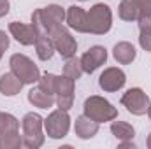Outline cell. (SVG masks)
Returning a JSON list of instances; mask_svg holds the SVG:
<instances>
[{"instance_id":"obj_1","label":"cell","mask_w":151,"mask_h":149,"mask_svg":"<svg viewBox=\"0 0 151 149\" xmlns=\"http://www.w3.org/2000/svg\"><path fill=\"white\" fill-rule=\"evenodd\" d=\"M65 14H67V11H65L62 5L51 4V5H47V7L35 9V11L32 12V25H34V28L37 30L39 35L49 34L55 27L63 25Z\"/></svg>"},{"instance_id":"obj_2","label":"cell","mask_w":151,"mask_h":149,"mask_svg":"<svg viewBox=\"0 0 151 149\" xmlns=\"http://www.w3.org/2000/svg\"><path fill=\"white\" fill-rule=\"evenodd\" d=\"M23 146L28 149H39L44 144V117L37 112H27L21 119Z\"/></svg>"},{"instance_id":"obj_3","label":"cell","mask_w":151,"mask_h":149,"mask_svg":"<svg viewBox=\"0 0 151 149\" xmlns=\"http://www.w3.org/2000/svg\"><path fill=\"white\" fill-rule=\"evenodd\" d=\"M83 114L100 125V123H107V121L116 119L118 117V109L107 98L99 97V95H91L83 104Z\"/></svg>"},{"instance_id":"obj_4","label":"cell","mask_w":151,"mask_h":149,"mask_svg":"<svg viewBox=\"0 0 151 149\" xmlns=\"http://www.w3.org/2000/svg\"><path fill=\"white\" fill-rule=\"evenodd\" d=\"M88 27L93 35H106L113 28V11L107 4H95L88 11Z\"/></svg>"},{"instance_id":"obj_5","label":"cell","mask_w":151,"mask_h":149,"mask_svg":"<svg viewBox=\"0 0 151 149\" xmlns=\"http://www.w3.org/2000/svg\"><path fill=\"white\" fill-rule=\"evenodd\" d=\"M9 67L12 74H16L23 81V84H34L40 77V70L34 63V60H30L27 54H21V53H14L9 58Z\"/></svg>"},{"instance_id":"obj_6","label":"cell","mask_w":151,"mask_h":149,"mask_svg":"<svg viewBox=\"0 0 151 149\" xmlns=\"http://www.w3.org/2000/svg\"><path fill=\"white\" fill-rule=\"evenodd\" d=\"M70 116L69 111H63V109H56L53 111L46 119H44V132L49 139H63L67 137L69 130H70Z\"/></svg>"},{"instance_id":"obj_7","label":"cell","mask_w":151,"mask_h":149,"mask_svg":"<svg viewBox=\"0 0 151 149\" xmlns=\"http://www.w3.org/2000/svg\"><path fill=\"white\" fill-rule=\"evenodd\" d=\"M49 37L55 44V49L56 53L62 56V58H72L76 56V51H77V42L72 37V34L63 27V25H58L55 27L51 32H49Z\"/></svg>"},{"instance_id":"obj_8","label":"cell","mask_w":151,"mask_h":149,"mask_svg":"<svg viewBox=\"0 0 151 149\" xmlns=\"http://www.w3.org/2000/svg\"><path fill=\"white\" fill-rule=\"evenodd\" d=\"M121 105L134 116H144L148 112L151 100L142 88H130L121 95Z\"/></svg>"},{"instance_id":"obj_9","label":"cell","mask_w":151,"mask_h":149,"mask_svg":"<svg viewBox=\"0 0 151 149\" xmlns=\"http://www.w3.org/2000/svg\"><path fill=\"white\" fill-rule=\"evenodd\" d=\"M79 62H81L83 72L93 74L97 69H100L102 65H106V62H107V49L104 46H91L79 58Z\"/></svg>"},{"instance_id":"obj_10","label":"cell","mask_w":151,"mask_h":149,"mask_svg":"<svg viewBox=\"0 0 151 149\" xmlns=\"http://www.w3.org/2000/svg\"><path fill=\"white\" fill-rule=\"evenodd\" d=\"M125 82H127V74L118 67H107L99 77V86L106 93L119 91L125 86Z\"/></svg>"},{"instance_id":"obj_11","label":"cell","mask_w":151,"mask_h":149,"mask_svg":"<svg viewBox=\"0 0 151 149\" xmlns=\"http://www.w3.org/2000/svg\"><path fill=\"white\" fill-rule=\"evenodd\" d=\"M65 23L70 30H76L77 34H90L88 27V11H84L79 5H70L65 14Z\"/></svg>"},{"instance_id":"obj_12","label":"cell","mask_w":151,"mask_h":149,"mask_svg":"<svg viewBox=\"0 0 151 149\" xmlns=\"http://www.w3.org/2000/svg\"><path fill=\"white\" fill-rule=\"evenodd\" d=\"M9 34L21 46H34L39 35L32 23L27 25V23H21V21H11L9 23Z\"/></svg>"},{"instance_id":"obj_13","label":"cell","mask_w":151,"mask_h":149,"mask_svg":"<svg viewBox=\"0 0 151 149\" xmlns=\"http://www.w3.org/2000/svg\"><path fill=\"white\" fill-rule=\"evenodd\" d=\"M74 133L81 140L93 139L99 133V123L93 121V119H90L88 116L81 114V116L76 117V121H74Z\"/></svg>"},{"instance_id":"obj_14","label":"cell","mask_w":151,"mask_h":149,"mask_svg":"<svg viewBox=\"0 0 151 149\" xmlns=\"http://www.w3.org/2000/svg\"><path fill=\"white\" fill-rule=\"evenodd\" d=\"M113 58L119 63V65H130L135 58H137V51L134 47V44L121 40L118 44H114L113 47Z\"/></svg>"},{"instance_id":"obj_15","label":"cell","mask_w":151,"mask_h":149,"mask_svg":"<svg viewBox=\"0 0 151 149\" xmlns=\"http://www.w3.org/2000/svg\"><path fill=\"white\" fill-rule=\"evenodd\" d=\"M23 81L12 72H5L0 75V93L4 97H16L23 90Z\"/></svg>"},{"instance_id":"obj_16","label":"cell","mask_w":151,"mask_h":149,"mask_svg":"<svg viewBox=\"0 0 151 149\" xmlns=\"http://www.w3.org/2000/svg\"><path fill=\"white\" fill-rule=\"evenodd\" d=\"M27 98H28V102H30L34 107H37V109H49V107H53V105L56 104L55 95H49V93L42 91L39 86L37 88H32V90L28 91Z\"/></svg>"},{"instance_id":"obj_17","label":"cell","mask_w":151,"mask_h":149,"mask_svg":"<svg viewBox=\"0 0 151 149\" xmlns=\"http://www.w3.org/2000/svg\"><path fill=\"white\" fill-rule=\"evenodd\" d=\"M35 53H37L39 60L42 62H47L53 58V54L56 53L55 49V44L49 37V34H42V35H37V40H35Z\"/></svg>"},{"instance_id":"obj_18","label":"cell","mask_w":151,"mask_h":149,"mask_svg":"<svg viewBox=\"0 0 151 149\" xmlns=\"http://www.w3.org/2000/svg\"><path fill=\"white\" fill-rule=\"evenodd\" d=\"M111 133L118 140H134L135 128L130 123H127V121H116V119H113V123H111Z\"/></svg>"},{"instance_id":"obj_19","label":"cell","mask_w":151,"mask_h":149,"mask_svg":"<svg viewBox=\"0 0 151 149\" xmlns=\"http://www.w3.org/2000/svg\"><path fill=\"white\" fill-rule=\"evenodd\" d=\"M118 16L123 21H137L141 16V11H139L135 0H121L118 5Z\"/></svg>"},{"instance_id":"obj_20","label":"cell","mask_w":151,"mask_h":149,"mask_svg":"<svg viewBox=\"0 0 151 149\" xmlns=\"http://www.w3.org/2000/svg\"><path fill=\"white\" fill-rule=\"evenodd\" d=\"M23 146V135H19V130L0 133V149H19Z\"/></svg>"},{"instance_id":"obj_21","label":"cell","mask_w":151,"mask_h":149,"mask_svg":"<svg viewBox=\"0 0 151 149\" xmlns=\"http://www.w3.org/2000/svg\"><path fill=\"white\" fill-rule=\"evenodd\" d=\"M84 74L83 72V67H81V62H79V58H67L65 60V65H63V75H67V77H70V79H81V75Z\"/></svg>"},{"instance_id":"obj_22","label":"cell","mask_w":151,"mask_h":149,"mask_svg":"<svg viewBox=\"0 0 151 149\" xmlns=\"http://www.w3.org/2000/svg\"><path fill=\"white\" fill-rule=\"evenodd\" d=\"M56 81H58V75L46 72V74H40V77L37 81V86L42 91H46L49 95H55L56 93Z\"/></svg>"},{"instance_id":"obj_23","label":"cell","mask_w":151,"mask_h":149,"mask_svg":"<svg viewBox=\"0 0 151 149\" xmlns=\"http://www.w3.org/2000/svg\"><path fill=\"white\" fill-rule=\"evenodd\" d=\"M19 130V121L16 116L9 114V112H0V133L5 132H14Z\"/></svg>"},{"instance_id":"obj_24","label":"cell","mask_w":151,"mask_h":149,"mask_svg":"<svg viewBox=\"0 0 151 149\" xmlns=\"http://www.w3.org/2000/svg\"><path fill=\"white\" fill-rule=\"evenodd\" d=\"M74 88H76V81L67 77V75H58L56 81V95H74Z\"/></svg>"},{"instance_id":"obj_25","label":"cell","mask_w":151,"mask_h":149,"mask_svg":"<svg viewBox=\"0 0 151 149\" xmlns=\"http://www.w3.org/2000/svg\"><path fill=\"white\" fill-rule=\"evenodd\" d=\"M56 107L63 111H70L74 105V95H56Z\"/></svg>"},{"instance_id":"obj_26","label":"cell","mask_w":151,"mask_h":149,"mask_svg":"<svg viewBox=\"0 0 151 149\" xmlns=\"http://www.w3.org/2000/svg\"><path fill=\"white\" fill-rule=\"evenodd\" d=\"M137 25H139V30H141V32H151V14H142V16H139Z\"/></svg>"},{"instance_id":"obj_27","label":"cell","mask_w":151,"mask_h":149,"mask_svg":"<svg viewBox=\"0 0 151 149\" xmlns=\"http://www.w3.org/2000/svg\"><path fill=\"white\" fill-rule=\"evenodd\" d=\"M139 46L144 51H151V32H141L139 34Z\"/></svg>"},{"instance_id":"obj_28","label":"cell","mask_w":151,"mask_h":149,"mask_svg":"<svg viewBox=\"0 0 151 149\" xmlns=\"http://www.w3.org/2000/svg\"><path fill=\"white\" fill-rule=\"evenodd\" d=\"M139 11H141V16L142 14H151V0H135Z\"/></svg>"},{"instance_id":"obj_29","label":"cell","mask_w":151,"mask_h":149,"mask_svg":"<svg viewBox=\"0 0 151 149\" xmlns=\"http://www.w3.org/2000/svg\"><path fill=\"white\" fill-rule=\"evenodd\" d=\"M9 44H11L9 35H7L4 30H0V53H5V51L9 49Z\"/></svg>"},{"instance_id":"obj_30","label":"cell","mask_w":151,"mask_h":149,"mask_svg":"<svg viewBox=\"0 0 151 149\" xmlns=\"http://www.w3.org/2000/svg\"><path fill=\"white\" fill-rule=\"evenodd\" d=\"M9 11H11V4H9V0H0V18L7 16Z\"/></svg>"},{"instance_id":"obj_31","label":"cell","mask_w":151,"mask_h":149,"mask_svg":"<svg viewBox=\"0 0 151 149\" xmlns=\"http://www.w3.org/2000/svg\"><path fill=\"white\" fill-rule=\"evenodd\" d=\"M119 149H127V148H130V149H134L135 148V144L132 142V140H119V146H118Z\"/></svg>"},{"instance_id":"obj_32","label":"cell","mask_w":151,"mask_h":149,"mask_svg":"<svg viewBox=\"0 0 151 149\" xmlns=\"http://www.w3.org/2000/svg\"><path fill=\"white\" fill-rule=\"evenodd\" d=\"M146 146H148V148L151 149V133L148 135V140H146Z\"/></svg>"},{"instance_id":"obj_33","label":"cell","mask_w":151,"mask_h":149,"mask_svg":"<svg viewBox=\"0 0 151 149\" xmlns=\"http://www.w3.org/2000/svg\"><path fill=\"white\" fill-rule=\"evenodd\" d=\"M146 114H148V117L151 119V104H150V107H148V112H146Z\"/></svg>"},{"instance_id":"obj_34","label":"cell","mask_w":151,"mask_h":149,"mask_svg":"<svg viewBox=\"0 0 151 149\" xmlns=\"http://www.w3.org/2000/svg\"><path fill=\"white\" fill-rule=\"evenodd\" d=\"M2 56H4V53H0V60H2Z\"/></svg>"},{"instance_id":"obj_35","label":"cell","mask_w":151,"mask_h":149,"mask_svg":"<svg viewBox=\"0 0 151 149\" xmlns=\"http://www.w3.org/2000/svg\"><path fill=\"white\" fill-rule=\"evenodd\" d=\"M79 2H86V0H79Z\"/></svg>"}]
</instances>
